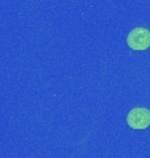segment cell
I'll list each match as a JSON object with an SVG mask.
<instances>
[{
	"label": "cell",
	"mask_w": 150,
	"mask_h": 158,
	"mask_svg": "<svg viewBox=\"0 0 150 158\" xmlns=\"http://www.w3.org/2000/svg\"><path fill=\"white\" fill-rule=\"evenodd\" d=\"M128 46L133 50H146L150 46V31L146 28H134L127 37Z\"/></svg>",
	"instance_id": "obj_1"
},
{
	"label": "cell",
	"mask_w": 150,
	"mask_h": 158,
	"mask_svg": "<svg viewBox=\"0 0 150 158\" xmlns=\"http://www.w3.org/2000/svg\"><path fill=\"white\" fill-rule=\"evenodd\" d=\"M128 125L133 129H145L150 125V111L146 108H133L127 116Z\"/></svg>",
	"instance_id": "obj_2"
}]
</instances>
